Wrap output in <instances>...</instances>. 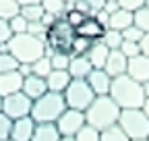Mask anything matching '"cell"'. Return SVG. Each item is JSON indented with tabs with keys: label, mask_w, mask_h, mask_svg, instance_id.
<instances>
[{
	"label": "cell",
	"mask_w": 149,
	"mask_h": 141,
	"mask_svg": "<svg viewBox=\"0 0 149 141\" xmlns=\"http://www.w3.org/2000/svg\"><path fill=\"white\" fill-rule=\"evenodd\" d=\"M108 96L114 100L120 108H143V104L147 100L143 83L130 79L128 75H118V77L112 79Z\"/></svg>",
	"instance_id": "cell-1"
},
{
	"label": "cell",
	"mask_w": 149,
	"mask_h": 141,
	"mask_svg": "<svg viewBox=\"0 0 149 141\" xmlns=\"http://www.w3.org/2000/svg\"><path fill=\"white\" fill-rule=\"evenodd\" d=\"M120 110L122 108L110 96H95L89 104V108L85 110V120L87 125L95 127L97 131H104L112 125H118Z\"/></svg>",
	"instance_id": "cell-2"
},
{
	"label": "cell",
	"mask_w": 149,
	"mask_h": 141,
	"mask_svg": "<svg viewBox=\"0 0 149 141\" xmlns=\"http://www.w3.org/2000/svg\"><path fill=\"white\" fill-rule=\"evenodd\" d=\"M6 44H8V52L19 62H29V64L42 58L46 50V44L31 33H15Z\"/></svg>",
	"instance_id": "cell-3"
},
{
	"label": "cell",
	"mask_w": 149,
	"mask_h": 141,
	"mask_svg": "<svg viewBox=\"0 0 149 141\" xmlns=\"http://www.w3.org/2000/svg\"><path fill=\"white\" fill-rule=\"evenodd\" d=\"M66 110L64 96L58 91H46L42 98L33 100L31 106V118L35 122H56L58 116Z\"/></svg>",
	"instance_id": "cell-4"
},
{
	"label": "cell",
	"mask_w": 149,
	"mask_h": 141,
	"mask_svg": "<svg viewBox=\"0 0 149 141\" xmlns=\"http://www.w3.org/2000/svg\"><path fill=\"white\" fill-rule=\"evenodd\" d=\"M118 127L126 133L128 139H145L149 137V118L143 108H122Z\"/></svg>",
	"instance_id": "cell-5"
},
{
	"label": "cell",
	"mask_w": 149,
	"mask_h": 141,
	"mask_svg": "<svg viewBox=\"0 0 149 141\" xmlns=\"http://www.w3.org/2000/svg\"><path fill=\"white\" fill-rule=\"evenodd\" d=\"M64 102H66V108H74V110H87L89 104L93 102L95 94L91 91V87L85 79H72L68 83V87L62 91Z\"/></svg>",
	"instance_id": "cell-6"
},
{
	"label": "cell",
	"mask_w": 149,
	"mask_h": 141,
	"mask_svg": "<svg viewBox=\"0 0 149 141\" xmlns=\"http://www.w3.org/2000/svg\"><path fill=\"white\" fill-rule=\"evenodd\" d=\"M74 27L68 25L62 19H56L54 25L48 29V35H46V46H50L54 52H70V44L74 40Z\"/></svg>",
	"instance_id": "cell-7"
},
{
	"label": "cell",
	"mask_w": 149,
	"mask_h": 141,
	"mask_svg": "<svg viewBox=\"0 0 149 141\" xmlns=\"http://www.w3.org/2000/svg\"><path fill=\"white\" fill-rule=\"evenodd\" d=\"M31 106H33V100L27 98L23 91H17V94H10V96L2 98V112L13 120L29 116L31 114Z\"/></svg>",
	"instance_id": "cell-8"
},
{
	"label": "cell",
	"mask_w": 149,
	"mask_h": 141,
	"mask_svg": "<svg viewBox=\"0 0 149 141\" xmlns=\"http://www.w3.org/2000/svg\"><path fill=\"white\" fill-rule=\"evenodd\" d=\"M85 125H87L85 112L83 110H74V108H66L58 116V120H56V127H58L62 137H74Z\"/></svg>",
	"instance_id": "cell-9"
},
{
	"label": "cell",
	"mask_w": 149,
	"mask_h": 141,
	"mask_svg": "<svg viewBox=\"0 0 149 141\" xmlns=\"http://www.w3.org/2000/svg\"><path fill=\"white\" fill-rule=\"evenodd\" d=\"M85 81L89 83L91 91L95 94V96H108V94H110L112 77L106 73L104 68H91V73L85 77Z\"/></svg>",
	"instance_id": "cell-10"
},
{
	"label": "cell",
	"mask_w": 149,
	"mask_h": 141,
	"mask_svg": "<svg viewBox=\"0 0 149 141\" xmlns=\"http://www.w3.org/2000/svg\"><path fill=\"white\" fill-rule=\"evenodd\" d=\"M126 75H128L130 79L139 81V83L149 81V56H145V54H137L135 58H128Z\"/></svg>",
	"instance_id": "cell-11"
},
{
	"label": "cell",
	"mask_w": 149,
	"mask_h": 141,
	"mask_svg": "<svg viewBox=\"0 0 149 141\" xmlns=\"http://www.w3.org/2000/svg\"><path fill=\"white\" fill-rule=\"evenodd\" d=\"M126 66H128V58L122 54L120 50H110V54L106 58V64H104V70L114 79L118 75H126Z\"/></svg>",
	"instance_id": "cell-12"
},
{
	"label": "cell",
	"mask_w": 149,
	"mask_h": 141,
	"mask_svg": "<svg viewBox=\"0 0 149 141\" xmlns=\"http://www.w3.org/2000/svg\"><path fill=\"white\" fill-rule=\"evenodd\" d=\"M35 131V120L31 116H23L13 120V131H10V139L13 141H31Z\"/></svg>",
	"instance_id": "cell-13"
},
{
	"label": "cell",
	"mask_w": 149,
	"mask_h": 141,
	"mask_svg": "<svg viewBox=\"0 0 149 141\" xmlns=\"http://www.w3.org/2000/svg\"><path fill=\"white\" fill-rule=\"evenodd\" d=\"M23 79H25V77L19 73V70H10V73H0V98L21 91V87H23Z\"/></svg>",
	"instance_id": "cell-14"
},
{
	"label": "cell",
	"mask_w": 149,
	"mask_h": 141,
	"mask_svg": "<svg viewBox=\"0 0 149 141\" xmlns=\"http://www.w3.org/2000/svg\"><path fill=\"white\" fill-rule=\"evenodd\" d=\"M104 31H106V27L95 19V17H87V19H85L77 29H74V33H77V35H81V38H87V40H91V42L102 40Z\"/></svg>",
	"instance_id": "cell-15"
},
{
	"label": "cell",
	"mask_w": 149,
	"mask_h": 141,
	"mask_svg": "<svg viewBox=\"0 0 149 141\" xmlns=\"http://www.w3.org/2000/svg\"><path fill=\"white\" fill-rule=\"evenodd\" d=\"M21 91L31 98V100H37V98H42L46 91H48V85H46V79L44 77H37V75H27L23 79V87H21Z\"/></svg>",
	"instance_id": "cell-16"
},
{
	"label": "cell",
	"mask_w": 149,
	"mask_h": 141,
	"mask_svg": "<svg viewBox=\"0 0 149 141\" xmlns=\"http://www.w3.org/2000/svg\"><path fill=\"white\" fill-rule=\"evenodd\" d=\"M60 131L56 122H35V131L31 141H60Z\"/></svg>",
	"instance_id": "cell-17"
},
{
	"label": "cell",
	"mask_w": 149,
	"mask_h": 141,
	"mask_svg": "<svg viewBox=\"0 0 149 141\" xmlns=\"http://www.w3.org/2000/svg\"><path fill=\"white\" fill-rule=\"evenodd\" d=\"M70 81H72V77L68 75V70H56V68H52V73L46 77L48 91H58V94H62L66 89Z\"/></svg>",
	"instance_id": "cell-18"
},
{
	"label": "cell",
	"mask_w": 149,
	"mask_h": 141,
	"mask_svg": "<svg viewBox=\"0 0 149 141\" xmlns=\"http://www.w3.org/2000/svg\"><path fill=\"white\" fill-rule=\"evenodd\" d=\"M91 62L87 56H72L70 54V62H68V75L72 79H85L91 73Z\"/></svg>",
	"instance_id": "cell-19"
},
{
	"label": "cell",
	"mask_w": 149,
	"mask_h": 141,
	"mask_svg": "<svg viewBox=\"0 0 149 141\" xmlns=\"http://www.w3.org/2000/svg\"><path fill=\"white\" fill-rule=\"evenodd\" d=\"M135 25V13H130L126 8H118L116 13L110 15V23L108 27L110 29H118V31H124L126 27Z\"/></svg>",
	"instance_id": "cell-20"
},
{
	"label": "cell",
	"mask_w": 149,
	"mask_h": 141,
	"mask_svg": "<svg viewBox=\"0 0 149 141\" xmlns=\"http://www.w3.org/2000/svg\"><path fill=\"white\" fill-rule=\"evenodd\" d=\"M108 54H110V50L97 40V42L91 44V48H89V52H87V58H89V62H91L93 68H104Z\"/></svg>",
	"instance_id": "cell-21"
},
{
	"label": "cell",
	"mask_w": 149,
	"mask_h": 141,
	"mask_svg": "<svg viewBox=\"0 0 149 141\" xmlns=\"http://www.w3.org/2000/svg\"><path fill=\"white\" fill-rule=\"evenodd\" d=\"M108 50H120V44L124 42V38H122V31H118V29H106L104 31V35H102V40H100Z\"/></svg>",
	"instance_id": "cell-22"
},
{
	"label": "cell",
	"mask_w": 149,
	"mask_h": 141,
	"mask_svg": "<svg viewBox=\"0 0 149 141\" xmlns=\"http://www.w3.org/2000/svg\"><path fill=\"white\" fill-rule=\"evenodd\" d=\"M42 8H44V13L54 15L56 19H62L64 13H66L64 0H42Z\"/></svg>",
	"instance_id": "cell-23"
},
{
	"label": "cell",
	"mask_w": 149,
	"mask_h": 141,
	"mask_svg": "<svg viewBox=\"0 0 149 141\" xmlns=\"http://www.w3.org/2000/svg\"><path fill=\"white\" fill-rule=\"evenodd\" d=\"M100 141H130V139L118 125H112V127L100 131Z\"/></svg>",
	"instance_id": "cell-24"
},
{
	"label": "cell",
	"mask_w": 149,
	"mask_h": 141,
	"mask_svg": "<svg viewBox=\"0 0 149 141\" xmlns=\"http://www.w3.org/2000/svg\"><path fill=\"white\" fill-rule=\"evenodd\" d=\"M19 10H21V6L17 0H0V19L10 21L13 17L19 15Z\"/></svg>",
	"instance_id": "cell-25"
},
{
	"label": "cell",
	"mask_w": 149,
	"mask_h": 141,
	"mask_svg": "<svg viewBox=\"0 0 149 141\" xmlns=\"http://www.w3.org/2000/svg\"><path fill=\"white\" fill-rule=\"evenodd\" d=\"M31 70L33 73L31 75H37V77H48L52 73V60L50 56H42V58H37L35 62H31Z\"/></svg>",
	"instance_id": "cell-26"
},
{
	"label": "cell",
	"mask_w": 149,
	"mask_h": 141,
	"mask_svg": "<svg viewBox=\"0 0 149 141\" xmlns=\"http://www.w3.org/2000/svg\"><path fill=\"white\" fill-rule=\"evenodd\" d=\"M91 44H93L91 40L81 38V35H74V40H72V44H70V54H72V56H87Z\"/></svg>",
	"instance_id": "cell-27"
},
{
	"label": "cell",
	"mask_w": 149,
	"mask_h": 141,
	"mask_svg": "<svg viewBox=\"0 0 149 141\" xmlns=\"http://www.w3.org/2000/svg\"><path fill=\"white\" fill-rule=\"evenodd\" d=\"M19 13H21L29 23H33V21H42V17H44L42 4H27V6H21V10H19Z\"/></svg>",
	"instance_id": "cell-28"
},
{
	"label": "cell",
	"mask_w": 149,
	"mask_h": 141,
	"mask_svg": "<svg viewBox=\"0 0 149 141\" xmlns=\"http://www.w3.org/2000/svg\"><path fill=\"white\" fill-rule=\"evenodd\" d=\"M52 60V68L56 70H68V62H70V52H54L50 56Z\"/></svg>",
	"instance_id": "cell-29"
},
{
	"label": "cell",
	"mask_w": 149,
	"mask_h": 141,
	"mask_svg": "<svg viewBox=\"0 0 149 141\" xmlns=\"http://www.w3.org/2000/svg\"><path fill=\"white\" fill-rule=\"evenodd\" d=\"M19 68V60L10 52H0V73H10Z\"/></svg>",
	"instance_id": "cell-30"
},
{
	"label": "cell",
	"mask_w": 149,
	"mask_h": 141,
	"mask_svg": "<svg viewBox=\"0 0 149 141\" xmlns=\"http://www.w3.org/2000/svg\"><path fill=\"white\" fill-rule=\"evenodd\" d=\"M74 139L77 141H100V131L95 127H91V125H85L77 135H74Z\"/></svg>",
	"instance_id": "cell-31"
},
{
	"label": "cell",
	"mask_w": 149,
	"mask_h": 141,
	"mask_svg": "<svg viewBox=\"0 0 149 141\" xmlns=\"http://www.w3.org/2000/svg\"><path fill=\"white\" fill-rule=\"evenodd\" d=\"M8 25H10V31H13V35L15 33H27V27H29V21L25 19V17L19 13L17 17H13V19L8 21Z\"/></svg>",
	"instance_id": "cell-32"
},
{
	"label": "cell",
	"mask_w": 149,
	"mask_h": 141,
	"mask_svg": "<svg viewBox=\"0 0 149 141\" xmlns=\"http://www.w3.org/2000/svg\"><path fill=\"white\" fill-rule=\"evenodd\" d=\"M135 25L141 27L145 33H149V6H143L135 10Z\"/></svg>",
	"instance_id": "cell-33"
},
{
	"label": "cell",
	"mask_w": 149,
	"mask_h": 141,
	"mask_svg": "<svg viewBox=\"0 0 149 141\" xmlns=\"http://www.w3.org/2000/svg\"><path fill=\"white\" fill-rule=\"evenodd\" d=\"M10 131H13V118H8L0 110V141L10 139Z\"/></svg>",
	"instance_id": "cell-34"
},
{
	"label": "cell",
	"mask_w": 149,
	"mask_h": 141,
	"mask_svg": "<svg viewBox=\"0 0 149 141\" xmlns=\"http://www.w3.org/2000/svg\"><path fill=\"white\" fill-rule=\"evenodd\" d=\"M120 52L126 56V58H135L137 54H141V44L139 42H122L120 44Z\"/></svg>",
	"instance_id": "cell-35"
},
{
	"label": "cell",
	"mask_w": 149,
	"mask_h": 141,
	"mask_svg": "<svg viewBox=\"0 0 149 141\" xmlns=\"http://www.w3.org/2000/svg\"><path fill=\"white\" fill-rule=\"evenodd\" d=\"M143 35H145V31H143L141 27H137V25H130V27H126V29L122 31V38H124L126 42H141Z\"/></svg>",
	"instance_id": "cell-36"
},
{
	"label": "cell",
	"mask_w": 149,
	"mask_h": 141,
	"mask_svg": "<svg viewBox=\"0 0 149 141\" xmlns=\"http://www.w3.org/2000/svg\"><path fill=\"white\" fill-rule=\"evenodd\" d=\"M27 33H31V35H35V38H40L44 44H46V35H48V27H44L42 25V21H33V23H29V27H27Z\"/></svg>",
	"instance_id": "cell-37"
},
{
	"label": "cell",
	"mask_w": 149,
	"mask_h": 141,
	"mask_svg": "<svg viewBox=\"0 0 149 141\" xmlns=\"http://www.w3.org/2000/svg\"><path fill=\"white\" fill-rule=\"evenodd\" d=\"M118 4H120V8H126L130 13H135V10L145 6V0H118Z\"/></svg>",
	"instance_id": "cell-38"
},
{
	"label": "cell",
	"mask_w": 149,
	"mask_h": 141,
	"mask_svg": "<svg viewBox=\"0 0 149 141\" xmlns=\"http://www.w3.org/2000/svg\"><path fill=\"white\" fill-rule=\"evenodd\" d=\"M10 38H13V31H10V25H8V21L0 19V44H6Z\"/></svg>",
	"instance_id": "cell-39"
},
{
	"label": "cell",
	"mask_w": 149,
	"mask_h": 141,
	"mask_svg": "<svg viewBox=\"0 0 149 141\" xmlns=\"http://www.w3.org/2000/svg\"><path fill=\"white\" fill-rule=\"evenodd\" d=\"M91 17H95V19H97V21H100V23L108 29V23H110V13H106V10L102 8V10H97V13H93Z\"/></svg>",
	"instance_id": "cell-40"
},
{
	"label": "cell",
	"mask_w": 149,
	"mask_h": 141,
	"mask_svg": "<svg viewBox=\"0 0 149 141\" xmlns=\"http://www.w3.org/2000/svg\"><path fill=\"white\" fill-rule=\"evenodd\" d=\"M85 2H87V6H89V10H91V15H93V13H97V10L104 8L106 0H85Z\"/></svg>",
	"instance_id": "cell-41"
},
{
	"label": "cell",
	"mask_w": 149,
	"mask_h": 141,
	"mask_svg": "<svg viewBox=\"0 0 149 141\" xmlns=\"http://www.w3.org/2000/svg\"><path fill=\"white\" fill-rule=\"evenodd\" d=\"M118 8H120L118 0H106V4H104V10H106V13H110V15H112V13H116Z\"/></svg>",
	"instance_id": "cell-42"
},
{
	"label": "cell",
	"mask_w": 149,
	"mask_h": 141,
	"mask_svg": "<svg viewBox=\"0 0 149 141\" xmlns=\"http://www.w3.org/2000/svg\"><path fill=\"white\" fill-rule=\"evenodd\" d=\"M54 21H56V17H54V15L44 13V17H42V25H44V27H48V29H50V27L54 25Z\"/></svg>",
	"instance_id": "cell-43"
},
{
	"label": "cell",
	"mask_w": 149,
	"mask_h": 141,
	"mask_svg": "<svg viewBox=\"0 0 149 141\" xmlns=\"http://www.w3.org/2000/svg\"><path fill=\"white\" fill-rule=\"evenodd\" d=\"M139 44H141V54L149 56V33H145V35H143V40H141Z\"/></svg>",
	"instance_id": "cell-44"
},
{
	"label": "cell",
	"mask_w": 149,
	"mask_h": 141,
	"mask_svg": "<svg viewBox=\"0 0 149 141\" xmlns=\"http://www.w3.org/2000/svg\"><path fill=\"white\" fill-rule=\"evenodd\" d=\"M17 70H19V73H21L23 77H27V75H31V73H33L29 62H19V68H17Z\"/></svg>",
	"instance_id": "cell-45"
},
{
	"label": "cell",
	"mask_w": 149,
	"mask_h": 141,
	"mask_svg": "<svg viewBox=\"0 0 149 141\" xmlns=\"http://www.w3.org/2000/svg\"><path fill=\"white\" fill-rule=\"evenodd\" d=\"M72 6L77 8V10H81V13H85V15H89V17H91V10H89V6H87L85 0H79V2H74Z\"/></svg>",
	"instance_id": "cell-46"
},
{
	"label": "cell",
	"mask_w": 149,
	"mask_h": 141,
	"mask_svg": "<svg viewBox=\"0 0 149 141\" xmlns=\"http://www.w3.org/2000/svg\"><path fill=\"white\" fill-rule=\"evenodd\" d=\"M19 6H27V4H42V0H17Z\"/></svg>",
	"instance_id": "cell-47"
},
{
	"label": "cell",
	"mask_w": 149,
	"mask_h": 141,
	"mask_svg": "<svg viewBox=\"0 0 149 141\" xmlns=\"http://www.w3.org/2000/svg\"><path fill=\"white\" fill-rule=\"evenodd\" d=\"M143 110H145V114H147V118H149V98H147L145 104H143Z\"/></svg>",
	"instance_id": "cell-48"
},
{
	"label": "cell",
	"mask_w": 149,
	"mask_h": 141,
	"mask_svg": "<svg viewBox=\"0 0 149 141\" xmlns=\"http://www.w3.org/2000/svg\"><path fill=\"white\" fill-rule=\"evenodd\" d=\"M143 89H145V96L149 98V81H145V83H143Z\"/></svg>",
	"instance_id": "cell-49"
},
{
	"label": "cell",
	"mask_w": 149,
	"mask_h": 141,
	"mask_svg": "<svg viewBox=\"0 0 149 141\" xmlns=\"http://www.w3.org/2000/svg\"><path fill=\"white\" fill-rule=\"evenodd\" d=\"M60 141H77L74 137H60Z\"/></svg>",
	"instance_id": "cell-50"
},
{
	"label": "cell",
	"mask_w": 149,
	"mask_h": 141,
	"mask_svg": "<svg viewBox=\"0 0 149 141\" xmlns=\"http://www.w3.org/2000/svg\"><path fill=\"white\" fill-rule=\"evenodd\" d=\"M74 2H79V0H64V4H74Z\"/></svg>",
	"instance_id": "cell-51"
},
{
	"label": "cell",
	"mask_w": 149,
	"mask_h": 141,
	"mask_svg": "<svg viewBox=\"0 0 149 141\" xmlns=\"http://www.w3.org/2000/svg\"><path fill=\"white\" fill-rule=\"evenodd\" d=\"M130 141H149V137H145V139H130Z\"/></svg>",
	"instance_id": "cell-52"
},
{
	"label": "cell",
	"mask_w": 149,
	"mask_h": 141,
	"mask_svg": "<svg viewBox=\"0 0 149 141\" xmlns=\"http://www.w3.org/2000/svg\"><path fill=\"white\" fill-rule=\"evenodd\" d=\"M0 110H2V98H0Z\"/></svg>",
	"instance_id": "cell-53"
},
{
	"label": "cell",
	"mask_w": 149,
	"mask_h": 141,
	"mask_svg": "<svg viewBox=\"0 0 149 141\" xmlns=\"http://www.w3.org/2000/svg\"><path fill=\"white\" fill-rule=\"evenodd\" d=\"M145 6H149V0H145Z\"/></svg>",
	"instance_id": "cell-54"
},
{
	"label": "cell",
	"mask_w": 149,
	"mask_h": 141,
	"mask_svg": "<svg viewBox=\"0 0 149 141\" xmlns=\"http://www.w3.org/2000/svg\"><path fill=\"white\" fill-rule=\"evenodd\" d=\"M4 141H13V139H4Z\"/></svg>",
	"instance_id": "cell-55"
}]
</instances>
